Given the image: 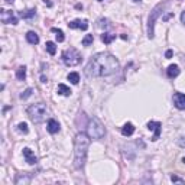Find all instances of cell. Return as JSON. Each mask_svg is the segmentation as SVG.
Listing matches in <instances>:
<instances>
[{
	"label": "cell",
	"mask_w": 185,
	"mask_h": 185,
	"mask_svg": "<svg viewBox=\"0 0 185 185\" xmlns=\"http://www.w3.org/2000/svg\"><path fill=\"white\" fill-rule=\"evenodd\" d=\"M120 68L117 58L109 52H98L88 61L85 74L90 78H103L116 74Z\"/></svg>",
	"instance_id": "6da1fadb"
},
{
	"label": "cell",
	"mask_w": 185,
	"mask_h": 185,
	"mask_svg": "<svg viewBox=\"0 0 185 185\" xmlns=\"http://www.w3.org/2000/svg\"><path fill=\"white\" fill-rule=\"evenodd\" d=\"M90 148V136L85 133H78L74 140V168L81 169L85 165L87 152Z\"/></svg>",
	"instance_id": "7a4b0ae2"
},
{
	"label": "cell",
	"mask_w": 185,
	"mask_h": 185,
	"mask_svg": "<svg viewBox=\"0 0 185 185\" xmlns=\"http://www.w3.org/2000/svg\"><path fill=\"white\" fill-rule=\"evenodd\" d=\"M87 135L90 136V139L94 140H100L106 136V129L103 126V123L98 120L97 117H90L88 123H87Z\"/></svg>",
	"instance_id": "3957f363"
},
{
	"label": "cell",
	"mask_w": 185,
	"mask_h": 185,
	"mask_svg": "<svg viewBox=\"0 0 185 185\" xmlns=\"http://www.w3.org/2000/svg\"><path fill=\"white\" fill-rule=\"evenodd\" d=\"M28 116H29V119L35 123V124H39L42 121H45L46 119V106L43 104V103H36V104H31L28 107Z\"/></svg>",
	"instance_id": "277c9868"
},
{
	"label": "cell",
	"mask_w": 185,
	"mask_h": 185,
	"mask_svg": "<svg viewBox=\"0 0 185 185\" xmlns=\"http://www.w3.org/2000/svg\"><path fill=\"white\" fill-rule=\"evenodd\" d=\"M62 61L67 67H75L78 65L82 61L80 52L77 51L75 48H70V49H65L62 52Z\"/></svg>",
	"instance_id": "5b68a950"
},
{
	"label": "cell",
	"mask_w": 185,
	"mask_h": 185,
	"mask_svg": "<svg viewBox=\"0 0 185 185\" xmlns=\"http://www.w3.org/2000/svg\"><path fill=\"white\" fill-rule=\"evenodd\" d=\"M162 9H163V4L159 3L158 6H155L152 9V12H151V15L148 17V36L153 39V36H155V23H156V20H158V17L161 15Z\"/></svg>",
	"instance_id": "8992f818"
},
{
	"label": "cell",
	"mask_w": 185,
	"mask_h": 185,
	"mask_svg": "<svg viewBox=\"0 0 185 185\" xmlns=\"http://www.w3.org/2000/svg\"><path fill=\"white\" fill-rule=\"evenodd\" d=\"M162 124L161 121H149L148 123V129L149 130H153V136H152V140L153 142H156L159 136H161V132H162Z\"/></svg>",
	"instance_id": "52a82bcc"
},
{
	"label": "cell",
	"mask_w": 185,
	"mask_h": 185,
	"mask_svg": "<svg viewBox=\"0 0 185 185\" xmlns=\"http://www.w3.org/2000/svg\"><path fill=\"white\" fill-rule=\"evenodd\" d=\"M1 22L6 25H17V17L13 16V12H9V10H3L1 9Z\"/></svg>",
	"instance_id": "ba28073f"
},
{
	"label": "cell",
	"mask_w": 185,
	"mask_h": 185,
	"mask_svg": "<svg viewBox=\"0 0 185 185\" xmlns=\"http://www.w3.org/2000/svg\"><path fill=\"white\" fill-rule=\"evenodd\" d=\"M174 106L178 110H185V94L174 93Z\"/></svg>",
	"instance_id": "9c48e42d"
},
{
	"label": "cell",
	"mask_w": 185,
	"mask_h": 185,
	"mask_svg": "<svg viewBox=\"0 0 185 185\" xmlns=\"http://www.w3.org/2000/svg\"><path fill=\"white\" fill-rule=\"evenodd\" d=\"M68 28H70V29H81V31H87V29H88V23H87V20L75 19V20H73V22L68 23Z\"/></svg>",
	"instance_id": "30bf717a"
},
{
	"label": "cell",
	"mask_w": 185,
	"mask_h": 185,
	"mask_svg": "<svg viewBox=\"0 0 185 185\" xmlns=\"http://www.w3.org/2000/svg\"><path fill=\"white\" fill-rule=\"evenodd\" d=\"M23 156H25V161L28 162L29 165H35L38 159H36V156H35V153L29 149V148H23Z\"/></svg>",
	"instance_id": "8fae6325"
},
{
	"label": "cell",
	"mask_w": 185,
	"mask_h": 185,
	"mask_svg": "<svg viewBox=\"0 0 185 185\" xmlns=\"http://www.w3.org/2000/svg\"><path fill=\"white\" fill-rule=\"evenodd\" d=\"M46 129H48V132L51 133V135H55V133H58V132H59V129H61V127H59V123H58L55 119H49Z\"/></svg>",
	"instance_id": "7c38bea8"
},
{
	"label": "cell",
	"mask_w": 185,
	"mask_h": 185,
	"mask_svg": "<svg viewBox=\"0 0 185 185\" xmlns=\"http://www.w3.org/2000/svg\"><path fill=\"white\" fill-rule=\"evenodd\" d=\"M31 181H32V178L29 174H19L17 178L15 179V184L16 185H20V184H31Z\"/></svg>",
	"instance_id": "4fadbf2b"
},
{
	"label": "cell",
	"mask_w": 185,
	"mask_h": 185,
	"mask_svg": "<svg viewBox=\"0 0 185 185\" xmlns=\"http://www.w3.org/2000/svg\"><path fill=\"white\" fill-rule=\"evenodd\" d=\"M179 73H181V70H179V67H178L177 64L169 65L168 70H166V74H168L169 78H175V77H178V75H179Z\"/></svg>",
	"instance_id": "5bb4252c"
},
{
	"label": "cell",
	"mask_w": 185,
	"mask_h": 185,
	"mask_svg": "<svg viewBox=\"0 0 185 185\" xmlns=\"http://www.w3.org/2000/svg\"><path fill=\"white\" fill-rule=\"evenodd\" d=\"M26 40H28L31 45H38V43H39V36H38L36 32L29 31V32L26 33Z\"/></svg>",
	"instance_id": "9a60e30c"
},
{
	"label": "cell",
	"mask_w": 185,
	"mask_h": 185,
	"mask_svg": "<svg viewBox=\"0 0 185 185\" xmlns=\"http://www.w3.org/2000/svg\"><path fill=\"white\" fill-rule=\"evenodd\" d=\"M135 133V126L132 123H126L123 127H121V135L123 136H132Z\"/></svg>",
	"instance_id": "2e32d148"
},
{
	"label": "cell",
	"mask_w": 185,
	"mask_h": 185,
	"mask_svg": "<svg viewBox=\"0 0 185 185\" xmlns=\"http://www.w3.org/2000/svg\"><path fill=\"white\" fill-rule=\"evenodd\" d=\"M56 91H58V94H61V96H70V94H71V90H70V87H67L65 84H58V88H56Z\"/></svg>",
	"instance_id": "e0dca14e"
},
{
	"label": "cell",
	"mask_w": 185,
	"mask_h": 185,
	"mask_svg": "<svg viewBox=\"0 0 185 185\" xmlns=\"http://www.w3.org/2000/svg\"><path fill=\"white\" fill-rule=\"evenodd\" d=\"M35 15H36V10L35 9H29V10H25V12L19 13V16L22 17V19H32Z\"/></svg>",
	"instance_id": "ac0fdd59"
},
{
	"label": "cell",
	"mask_w": 185,
	"mask_h": 185,
	"mask_svg": "<svg viewBox=\"0 0 185 185\" xmlns=\"http://www.w3.org/2000/svg\"><path fill=\"white\" fill-rule=\"evenodd\" d=\"M116 39V35H112V33H107L104 32L103 35H101V40L104 42L106 45H109V43H112L113 40Z\"/></svg>",
	"instance_id": "d6986e66"
},
{
	"label": "cell",
	"mask_w": 185,
	"mask_h": 185,
	"mask_svg": "<svg viewBox=\"0 0 185 185\" xmlns=\"http://www.w3.org/2000/svg\"><path fill=\"white\" fill-rule=\"evenodd\" d=\"M51 32H54V33H55L56 40H58V42H64V40H65V35H64V32H62L61 29L52 28V29H51Z\"/></svg>",
	"instance_id": "ffe728a7"
},
{
	"label": "cell",
	"mask_w": 185,
	"mask_h": 185,
	"mask_svg": "<svg viewBox=\"0 0 185 185\" xmlns=\"http://www.w3.org/2000/svg\"><path fill=\"white\" fill-rule=\"evenodd\" d=\"M68 81H71L73 84H78L80 82V74L77 73V71H73V73H70L68 74Z\"/></svg>",
	"instance_id": "44dd1931"
},
{
	"label": "cell",
	"mask_w": 185,
	"mask_h": 185,
	"mask_svg": "<svg viewBox=\"0 0 185 185\" xmlns=\"http://www.w3.org/2000/svg\"><path fill=\"white\" fill-rule=\"evenodd\" d=\"M16 78L20 81H23L26 78V67H19L16 70Z\"/></svg>",
	"instance_id": "7402d4cb"
},
{
	"label": "cell",
	"mask_w": 185,
	"mask_h": 185,
	"mask_svg": "<svg viewBox=\"0 0 185 185\" xmlns=\"http://www.w3.org/2000/svg\"><path fill=\"white\" fill-rule=\"evenodd\" d=\"M45 46H46V51H48L49 55H55V54H56L55 42H51V40H49V42H46V45H45Z\"/></svg>",
	"instance_id": "603a6c76"
},
{
	"label": "cell",
	"mask_w": 185,
	"mask_h": 185,
	"mask_svg": "<svg viewBox=\"0 0 185 185\" xmlns=\"http://www.w3.org/2000/svg\"><path fill=\"white\" fill-rule=\"evenodd\" d=\"M93 40H94L93 35H85V36L82 38V40H81V43H82V46H90V45L93 43Z\"/></svg>",
	"instance_id": "cb8c5ba5"
},
{
	"label": "cell",
	"mask_w": 185,
	"mask_h": 185,
	"mask_svg": "<svg viewBox=\"0 0 185 185\" xmlns=\"http://www.w3.org/2000/svg\"><path fill=\"white\" fill-rule=\"evenodd\" d=\"M17 130H19V132H22V133H25V135L29 132V129H28V124H26V123H19V124H17Z\"/></svg>",
	"instance_id": "d4e9b609"
},
{
	"label": "cell",
	"mask_w": 185,
	"mask_h": 185,
	"mask_svg": "<svg viewBox=\"0 0 185 185\" xmlns=\"http://www.w3.org/2000/svg\"><path fill=\"white\" fill-rule=\"evenodd\" d=\"M32 93H33V90H32V88H26L23 93L20 94V98H22V100H25V98H28V97L32 96Z\"/></svg>",
	"instance_id": "484cf974"
},
{
	"label": "cell",
	"mask_w": 185,
	"mask_h": 185,
	"mask_svg": "<svg viewBox=\"0 0 185 185\" xmlns=\"http://www.w3.org/2000/svg\"><path fill=\"white\" fill-rule=\"evenodd\" d=\"M171 181H172V182H179V184H184L185 182V179L177 177V175H171Z\"/></svg>",
	"instance_id": "4316f807"
},
{
	"label": "cell",
	"mask_w": 185,
	"mask_h": 185,
	"mask_svg": "<svg viewBox=\"0 0 185 185\" xmlns=\"http://www.w3.org/2000/svg\"><path fill=\"white\" fill-rule=\"evenodd\" d=\"M178 146H181V148H184V149H185V136H182V137H179V139H178Z\"/></svg>",
	"instance_id": "83f0119b"
},
{
	"label": "cell",
	"mask_w": 185,
	"mask_h": 185,
	"mask_svg": "<svg viewBox=\"0 0 185 185\" xmlns=\"http://www.w3.org/2000/svg\"><path fill=\"white\" fill-rule=\"evenodd\" d=\"M100 26H104V28H107V26H109V22L101 19V20H100Z\"/></svg>",
	"instance_id": "f1b7e54d"
},
{
	"label": "cell",
	"mask_w": 185,
	"mask_h": 185,
	"mask_svg": "<svg viewBox=\"0 0 185 185\" xmlns=\"http://www.w3.org/2000/svg\"><path fill=\"white\" fill-rule=\"evenodd\" d=\"M172 16H174V13H168L166 16H163V20L166 22V20H168V19H171V17H172Z\"/></svg>",
	"instance_id": "f546056e"
},
{
	"label": "cell",
	"mask_w": 185,
	"mask_h": 185,
	"mask_svg": "<svg viewBox=\"0 0 185 185\" xmlns=\"http://www.w3.org/2000/svg\"><path fill=\"white\" fill-rule=\"evenodd\" d=\"M165 56H166V58H171V56H172V51H171V49H168V51L165 52Z\"/></svg>",
	"instance_id": "4dcf8cb0"
},
{
	"label": "cell",
	"mask_w": 185,
	"mask_h": 185,
	"mask_svg": "<svg viewBox=\"0 0 185 185\" xmlns=\"http://www.w3.org/2000/svg\"><path fill=\"white\" fill-rule=\"evenodd\" d=\"M181 22L185 25V10L182 12V13H181Z\"/></svg>",
	"instance_id": "1f68e13d"
},
{
	"label": "cell",
	"mask_w": 185,
	"mask_h": 185,
	"mask_svg": "<svg viewBox=\"0 0 185 185\" xmlns=\"http://www.w3.org/2000/svg\"><path fill=\"white\" fill-rule=\"evenodd\" d=\"M43 3H45V4L48 6V7H52V3H51L49 0H43Z\"/></svg>",
	"instance_id": "d6a6232c"
},
{
	"label": "cell",
	"mask_w": 185,
	"mask_h": 185,
	"mask_svg": "<svg viewBox=\"0 0 185 185\" xmlns=\"http://www.w3.org/2000/svg\"><path fill=\"white\" fill-rule=\"evenodd\" d=\"M182 162H184V163H185V158H184V159H182Z\"/></svg>",
	"instance_id": "836d02e7"
},
{
	"label": "cell",
	"mask_w": 185,
	"mask_h": 185,
	"mask_svg": "<svg viewBox=\"0 0 185 185\" xmlns=\"http://www.w3.org/2000/svg\"><path fill=\"white\" fill-rule=\"evenodd\" d=\"M133 1H140V0H133Z\"/></svg>",
	"instance_id": "e575fe53"
},
{
	"label": "cell",
	"mask_w": 185,
	"mask_h": 185,
	"mask_svg": "<svg viewBox=\"0 0 185 185\" xmlns=\"http://www.w3.org/2000/svg\"><path fill=\"white\" fill-rule=\"evenodd\" d=\"M98 1H103V0H98Z\"/></svg>",
	"instance_id": "d590c367"
}]
</instances>
